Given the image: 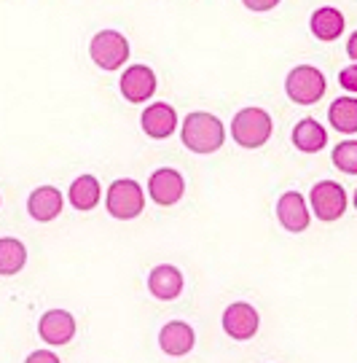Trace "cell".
I'll list each match as a JSON object with an SVG mask.
<instances>
[{"label":"cell","mask_w":357,"mask_h":363,"mask_svg":"<svg viewBox=\"0 0 357 363\" xmlns=\"http://www.w3.org/2000/svg\"><path fill=\"white\" fill-rule=\"evenodd\" d=\"M180 138H183V145L193 154H212L226 140V130H223V121L217 116L204 113V111H193L183 121Z\"/></svg>","instance_id":"cell-1"},{"label":"cell","mask_w":357,"mask_h":363,"mask_svg":"<svg viewBox=\"0 0 357 363\" xmlns=\"http://www.w3.org/2000/svg\"><path fill=\"white\" fill-rule=\"evenodd\" d=\"M271 116L264 108H242L231 121V138L242 148H261L271 138Z\"/></svg>","instance_id":"cell-2"},{"label":"cell","mask_w":357,"mask_h":363,"mask_svg":"<svg viewBox=\"0 0 357 363\" xmlns=\"http://www.w3.org/2000/svg\"><path fill=\"white\" fill-rule=\"evenodd\" d=\"M105 208L108 213L118 220H132L137 218L145 208V194H142V186L132 178H121L113 181L105 196Z\"/></svg>","instance_id":"cell-3"},{"label":"cell","mask_w":357,"mask_h":363,"mask_svg":"<svg viewBox=\"0 0 357 363\" xmlns=\"http://www.w3.org/2000/svg\"><path fill=\"white\" fill-rule=\"evenodd\" d=\"M325 76L314 65L293 67L285 78V91L295 105H314L325 94Z\"/></svg>","instance_id":"cell-4"},{"label":"cell","mask_w":357,"mask_h":363,"mask_svg":"<svg viewBox=\"0 0 357 363\" xmlns=\"http://www.w3.org/2000/svg\"><path fill=\"white\" fill-rule=\"evenodd\" d=\"M89 54L102 70H118L129 60V40L118 30H102L91 38Z\"/></svg>","instance_id":"cell-5"},{"label":"cell","mask_w":357,"mask_h":363,"mask_svg":"<svg viewBox=\"0 0 357 363\" xmlns=\"http://www.w3.org/2000/svg\"><path fill=\"white\" fill-rule=\"evenodd\" d=\"M309 199H312V210H314V216H317L319 220L341 218L346 210V194L336 181L314 183V189H312Z\"/></svg>","instance_id":"cell-6"},{"label":"cell","mask_w":357,"mask_h":363,"mask_svg":"<svg viewBox=\"0 0 357 363\" xmlns=\"http://www.w3.org/2000/svg\"><path fill=\"white\" fill-rule=\"evenodd\" d=\"M258 312H255L253 304L247 301H234L231 307H226L223 312V331L229 334L231 339L237 342H247V339L255 337L258 331Z\"/></svg>","instance_id":"cell-7"},{"label":"cell","mask_w":357,"mask_h":363,"mask_svg":"<svg viewBox=\"0 0 357 363\" xmlns=\"http://www.w3.org/2000/svg\"><path fill=\"white\" fill-rule=\"evenodd\" d=\"M40 339L51 347H62L76 337V318L67 310H49L38 320Z\"/></svg>","instance_id":"cell-8"},{"label":"cell","mask_w":357,"mask_h":363,"mask_svg":"<svg viewBox=\"0 0 357 363\" xmlns=\"http://www.w3.org/2000/svg\"><path fill=\"white\" fill-rule=\"evenodd\" d=\"M183 191H186V181H183V175H180L178 169L162 167L148 178V194H151L156 205L169 208V205L180 202Z\"/></svg>","instance_id":"cell-9"},{"label":"cell","mask_w":357,"mask_h":363,"mask_svg":"<svg viewBox=\"0 0 357 363\" xmlns=\"http://www.w3.org/2000/svg\"><path fill=\"white\" fill-rule=\"evenodd\" d=\"M121 94L129 103L140 105L145 100H151L153 91H156V73L148 65H132L124 70L121 76Z\"/></svg>","instance_id":"cell-10"},{"label":"cell","mask_w":357,"mask_h":363,"mask_svg":"<svg viewBox=\"0 0 357 363\" xmlns=\"http://www.w3.org/2000/svg\"><path fill=\"white\" fill-rule=\"evenodd\" d=\"M277 218L280 223L288 229V232H306L309 223H312V216H309V208H306L304 196L298 191H285L277 202Z\"/></svg>","instance_id":"cell-11"},{"label":"cell","mask_w":357,"mask_h":363,"mask_svg":"<svg viewBox=\"0 0 357 363\" xmlns=\"http://www.w3.org/2000/svg\"><path fill=\"white\" fill-rule=\"evenodd\" d=\"M142 132L153 138V140H164L169 138L175 127H178V113H175V108L166 103H153L151 108H145L142 111Z\"/></svg>","instance_id":"cell-12"},{"label":"cell","mask_w":357,"mask_h":363,"mask_svg":"<svg viewBox=\"0 0 357 363\" xmlns=\"http://www.w3.org/2000/svg\"><path fill=\"white\" fill-rule=\"evenodd\" d=\"M27 213L40 223H49L62 213V194L54 186H38L27 199Z\"/></svg>","instance_id":"cell-13"},{"label":"cell","mask_w":357,"mask_h":363,"mask_svg":"<svg viewBox=\"0 0 357 363\" xmlns=\"http://www.w3.org/2000/svg\"><path fill=\"white\" fill-rule=\"evenodd\" d=\"M193 328L188 323H183V320H172V323H166L162 331H159V345H162V350L166 355H188L193 350Z\"/></svg>","instance_id":"cell-14"},{"label":"cell","mask_w":357,"mask_h":363,"mask_svg":"<svg viewBox=\"0 0 357 363\" xmlns=\"http://www.w3.org/2000/svg\"><path fill=\"white\" fill-rule=\"evenodd\" d=\"M148 291H151L156 298H162V301H172V298H178L180 291H183V274H180L178 267L162 264V267H156V269L148 274Z\"/></svg>","instance_id":"cell-15"},{"label":"cell","mask_w":357,"mask_h":363,"mask_svg":"<svg viewBox=\"0 0 357 363\" xmlns=\"http://www.w3.org/2000/svg\"><path fill=\"white\" fill-rule=\"evenodd\" d=\"M309 27H312L314 38L331 43V40H336L344 33V16H341L339 9H333V6H322V9H317V11L312 13Z\"/></svg>","instance_id":"cell-16"},{"label":"cell","mask_w":357,"mask_h":363,"mask_svg":"<svg viewBox=\"0 0 357 363\" xmlns=\"http://www.w3.org/2000/svg\"><path fill=\"white\" fill-rule=\"evenodd\" d=\"M293 143L304 154H317L328 143V132L322 130L317 118H301L293 130Z\"/></svg>","instance_id":"cell-17"},{"label":"cell","mask_w":357,"mask_h":363,"mask_svg":"<svg viewBox=\"0 0 357 363\" xmlns=\"http://www.w3.org/2000/svg\"><path fill=\"white\" fill-rule=\"evenodd\" d=\"M67 196H70V205H73L76 210H81V213L94 210L97 205H100V196H102L100 181H97L94 175H81V178L73 181Z\"/></svg>","instance_id":"cell-18"},{"label":"cell","mask_w":357,"mask_h":363,"mask_svg":"<svg viewBox=\"0 0 357 363\" xmlns=\"http://www.w3.org/2000/svg\"><path fill=\"white\" fill-rule=\"evenodd\" d=\"M27 264V247L16 237H0V274L11 277Z\"/></svg>","instance_id":"cell-19"},{"label":"cell","mask_w":357,"mask_h":363,"mask_svg":"<svg viewBox=\"0 0 357 363\" xmlns=\"http://www.w3.org/2000/svg\"><path fill=\"white\" fill-rule=\"evenodd\" d=\"M328 118H331L333 130L352 135L357 132V97H339L333 100L328 108Z\"/></svg>","instance_id":"cell-20"},{"label":"cell","mask_w":357,"mask_h":363,"mask_svg":"<svg viewBox=\"0 0 357 363\" xmlns=\"http://www.w3.org/2000/svg\"><path fill=\"white\" fill-rule=\"evenodd\" d=\"M333 164L346 172V175H357V140H344L333 148Z\"/></svg>","instance_id":"cell-21"},{"label":"cell","mask_w":357,"mask_h":363,"mask_svg":"<svg viewBox=\"0 0 357 363\" xmlns=\"http://www.w3.org/2000/svg\"><path fill=\"white\" fill-rule=\"evenodd\" d=\"M339 81L346 91H357V65H346L341 73H339Z\"/></svg>","instance_id":"cell-22"},{"label":"cell","mask_w":357,"mask_h":363,"mask_svg":"<svg viewBox=\"0 0 357 363\" xmlns=\"http://www.w3.org/2000/svg\"><path fill=\"white\" fill-rule=\"evenodd\" d=\"M25 363H62V361L57 358V352H51V350H35V352H30V355H27Z\"/></svg>","instance_id":"cell-23"},{"label":"cell","mask_w":357,"mask_h":363,"mask_svg":"<svg viewBox=\"0 0 357 363\" xmlns=\"http://www.w3.org/2000/svg\"><path fill=\"white\" fill-rule=\"evenodd\" d=\"M250 11H271L274 6H280V0H242Z\"/></svg>","instance_id":"cell-24"},{"label":"cell","mask_w":357,"mask_h":363,"mask_svg":"<svg viewBox=\"0 0 357 363\" xmlns=\"http://www.w3.org/2000/svg\"><path fill=\"white\" fill-rule=\"evenodd\" d=\"M346 54H349V60H355L357 62V33L349 35V43H346Z\"/></svg>","instance_id":"cell-25"},{"label":"cell","mask_w":357,"mask_h":363,"mask_svg":"<svg viewBox=\"0 0 357 363\" xmlns=\"http://www.w3.org/2000/svg\"><path fill=\"white\" fill-rule=\"evenodd\" d=\"M355 208H357V191H355Z\"/></svg>","instance_id":"cell-26"}]
</instances>
